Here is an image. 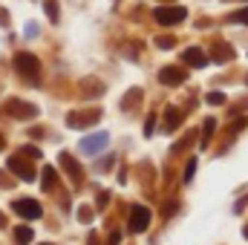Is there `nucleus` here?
<instances>
[{
  "instance_id": "obj_15",
  "label": "nucleus",
  "mask_w": 248,
  "mask_h": 245,
  "mask_svg": "<svg viewBox=\"0 0 248 245\" xmlns=\"http://www.w3.org/2000/svg\"><path fill=\"white\" fill-rule=\"evenodd\" d=\"M193 170H196V159H190V162H187V173H185V182H190V179H193Z\"/></svg>"
},
{
  "instance_id": "obj_5",
  "label": "nucleus",
  "mask_w": 248,
  "mask_h": 245,
  "mask_svg": "<svg viewBox=\"0 0 248 245\" xmlns=\"http://www.w3.org/2000/svg\"><path fill=\"white\" fill-rule=\"evenodd\" d=\"M6 110H9L12 116H17V119H29V116H35V113H38L32 104H26V101H17V98H12Z\"/></svg>"
},
{
  "instance_id": "obj_6",
  "label": "nucleus",
  "mask_w": 248,
  "mask_h": 245,
  "mask_svg": "<svg viewBox=\"0 0 248 245\" xmlns=\"http://www.w3.org/2000/svg\"><path fill=\"white\" fill-rule=\"evenodd\" d=\"M104 144H107V133H98V136L84 138V141H81V150H84V153H90V156H95Z\"/></svg>"
},
{
  "instance_id": "obj_10",
  "label": "nucleus",
  "mask_w": 248,
  "mask_h": 245,
  "mask_svg": "<svg viewBox=\"0 0 248 245\" xmlns=\"http://www.w3.org/2000/svg\"><path fill=\"white\" fill-rule=\"evenodd\" d=\"M185 58H187V63H190V66H202V63H205V55H202L199 49H187Z\"/></svg>"
},
{
  "instance_id": "obj_3",
  "label": "nucleus",
  "mask_w": 248,
  "mask_h": 245,
  "mask_svg": "<svg viewBox=\"0 0 248 245\" xmlns=\"http://www.w3.org/2000/svg\"><path fill=\"white\" fill-rule=\"evenodd\" d=\"M147 225H150V211L147 208H133L130 211V231L133 234H141V231H147Z\"/></svg>"
},
{
  "instance_id": "obj_8",
  "label": "nucleus",
  "mask_w": 248,
  "mask_h": 245,
  "mask_svg": "<svg viewBox=\"0 0 248 245\" xmlns=\"http://www.w3.org/2000/svg\"><path fill=\"white\" fill-rule=\"evenodd\" d=\"M159 81H165V84H179V81H185V72H182L179 66H165V69L159 72Z\"/></svg>"
},
{
  "instance_id": "obj_9",
  "label": "nucleus",
  "mask_w": 248,
  "mask_h": 245,
  "mask_svg": "<svg viewBox=\"0 0 248 245\" xmlns=\"http://www.w3.org/2000/svg\"><path fill=\"white\" fill-rule=\"evenodd\" d=\"M61 165L69 170V176H72V179H81V168L75 165V159H72L69 153H61Z\"/></svg>"
},
{
  "instance_id": "obj_19",
  "label": "nucleus",
  "mask_w": 248,
  "mask_h": 245,
  "mask_svg": "<svg viewBox=\"0 0 248 245\" xmlns=\"http://www.w3.org/2000/svg\"><path fill=\"white\" fill-rule=\"evenodd\" d=\"M246 237H248V228H246Z\"/></svg>"
},
{
  "instance_id": "obj_7",
  "label": "nucleus",
  "mask_w": 248,
  "mask_h": 245,
  "mask_svg": "<svg viewBox=\"0 0 248 245\" xmlns=\"http://www.w3.org/2000/svg\"><path fill=\"white\" fill-rule=\"evenodd\" d=\"M9 168H12V170H17V176H20L23 182H32V179H35V170H32L20 156H12V159H9Z\"/></svg>"
},
{
  "instance_id": "obj_16",
  "label": "nucleus",
  "mask_w": 248,
  "mask_h": 245,
  "mask_svg": "<svg viewBox=\"0 0 248 245\" xmlns=\"http://www.w3.org/2000/svg\"><path fill=\"white\" fill-rule=\"evenodd\" d=\"M208 101H211V104H222V101H225V95H222V92H211V95H208Z\"/></svg>"
},
{
  "instance_id": "obj_14",
  "label": "nucleus",
  "mask_w": 248,
  "mask_h": 245,
  "mask_svg": "<svg viewBox=\"0 0 248 245\" xmlns=\"http://www.w3.org/2000/svg\"><path fill=\"white\" fill-rule=\"evenodd\" d=\"M46 15H49L52 20H58V3H55V0H46Z\"/></svg>"
},
{
  "instance_id": "obj_18",
  "label": "nucleus",
  "mask_w": 248,
  "mask_h": 245,
  "mask_svg": "<svg viewBox=\"0 0 248 245\" xmlns=\"http://www.w3.org/2000/svg\"><path fill=\"white\" fill-rule=\"evenodd\" d=\"M23 153H26V156H32V159H38V156H41V150H38V147H23Z\"/></svg>"
},
{
  "instance_id": "obj_12",
  "label": "nucleus",
  "mask_w": 248,
  "mask_h": 245,
  "mask_svg": "<svg viewBox=\"0 0 248 245\" xmlns=\"http://www.w3.org/2000/svg\"><path fill=\"white\" fill-rule=\"evenodd\" d=\"M176 124H179V113H176V110L170 107V110H168V130H173Z\"/></svg>"
},
{
  "instance_id": "obj_13",
  "label": "nucleus",
  "mask_w": 248,
  "mask_h": 245,
  "mask_svg": "<svg viewBox=\"0 0 248 245\" xmlns=\"http://www.w3.org/2000/svg\"><path fill=\"white\" fill-rule=\"evenodd\" d=\"M44 173H46V176H44V187H46V190H49V187H52V184H55V170H52V168H46V170H44Z\"/></svg>"
},
{
  "instance_id": "obj_17",
  "label": "nucleus",
  "mask_w": 248,
  "mask_h": 245,
  "mask_svg": "<svg viewBox=\"0 0 248 245\" xmlns=\"http://www.w3.org/2000/svg\"><path fill=\"white\" fill-rule=\"evenodd\" d=\"M234 20H237V23H248V9L237 12V15H234Z\"/></svg>"
},
{
  "instance_id": "obj_2",
  "label": "nucleus",
  "mask_w": 248,
  "mask_h": 245,
  "mask_svg": "<svg viewBox=\"0 0 248 245\" xmlns=\"http://www.w3.org/2000/svg\"><path fill=\"white\" fill-rule=\"evenodd\" d=\"M156 20H159L162 26L179 23V20H185V9H179V6H159V9H156Z\"/></svg>"
},
{
  "instance_id": "obj_1",
  "label": "nucleus",
  "mask_w": 248,
  "mask_h": 245,
  "mask_svg": "<svg viewBox=\"0 0 248 245\" xmlns=\"http://www.w3.org/2000/svg\"><path fill=\"white\" fill-rule=\"evenodd\" d=\"M15 69L23 75V78H29L32 84H38V78H41V63L35 55H29V52H17L15 55Z\"/></svg>"
},
{
  "instance_id": "obj_4",
  "label": "nucleus",
  "mask_w": 248,
  "mask_h": 245,
  "mask_svg": "<svg viewBox=\"0 0 248 245\" xmlns=\"http://www.w3.org/2000/svg\"><path fill=\"white\" fill-rule=\"evenodd\" d=\"M12 208H15L23 219H38V216H41V205H38L35 199H17Z\"/></svg>"
},
{
  "instance_id": "obj_11",
  "label": "nucleus",
  "mask_w": 248,
  "mask_h": 245,
  "mask_svg": "<svg viewBox=\"0 0 248 245\" xmlns=\"http://www.w3.org/2000/svg\"><path fill=\"white\" fill-rule=\"evenodd\" d=\"M15 240H17V245L32 243V228H17V231H15Z\"/></svg>"
}]
</instances>
